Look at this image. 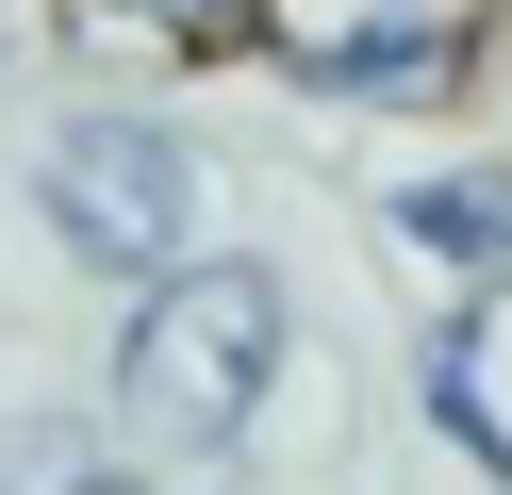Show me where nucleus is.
<instances>
[{"mask_svg": "<svg viewBox=\"0 0 512 495\" xmlns=\"http://www.w3.org/2000/svg\"><path fill=\"white\" fill-rule=\"evenodd\" d=\"M413 413L463 446V479L512 495V413H496V297H446L430 330H413Z\"/></svg>", "mask_w": 512, "mask_h": 495, "instance_id": "obj_5", "label": "nucleus"}, {"mask_svg": "<svg viewBox=\"0 0 512 495\" xmlns=\"http://www.w3.org/2000/svg\"><path fill=\"white\" fill-rule=\"evenodd\" d=\"M83 462H100V429H83V413H0V495H67Z\"/></svg>", "mask_w": 512, "mask_h": 495, "instance_id": "obj_7", "label": "nucleus"}, {"mask_svg": "<svg viewBox=\"0 0 512 495\" xmlns=\"http://www.w3.org/2000/svg\"><path fill=\"white\" fill-rule=\"evenodd\" d=\"M67 33L133 66H232V50H265V0H67Z\"/></svg>", "mask_w": 512, "mask_h": 495, "instance_id": "obj_6", "label": "nucleus"}, {"mask_svg": "<svg viewBox=\"0 0 512 495\" xmlns=\"http://www.w3.org/2000/svg\"><path fill=\"white\" fill-rule=\"evenodd\" d=\"M380 248L446 297H512V165H413L380 198Z\"/></svg>", "mask_w": 512, "mask_h": 495, "instance_id": "obj_4", "label": "nucleus"}, {"mask_svg": "<svg viewBox=\"0 0 512 495\" xmlns=\"http://www.w3.org/2000/svg\"><path fill=\"white\" fill-rule=\"evenodd\" d=\"M281 380H298V297H281V264H248V248L166 264V281L116 314V363H100L116 429L166 446V462H232Z\"/></svg>", "mask_w": 512, "mask_h": 495, "instance_id": "obj_1", "label": "nucleus"}, {"mask_svg": "<svg viewBox=\"0 0 512 495\" xmlns=\"http://www.w3.org/2000/svg\"><path fill=\"white\" fill-rule=\"evenodd\" d=\"M199 215H215V149H199L182 116H149V99L50 116V149H34V231L83 264V281L149 297L166 264H199Z\"/></svg>", "mask_w": 512, "mask_h": 495, "instance_id": "obj_2", "label": "nucleus"}, {"mask_svg": "<svg viewBox=\"0 0 512 495\" xmlns=\"http://www.w3.org/2000/svg\"><path fill=\"white\" fill-rule=\"evenodd\" d=\"M67 495H166V479H149V462H83Z\"/></svg>", "mask_w": 512, "mask_h": 495, "instance_id": "obj_8", "label": "nucleus"}, {"mask_svg": "<svg viewBox=\"0 0 512 495\" xmlns=\"http://www.w3.org/2000/svg\"><path fill=\"white\" fill-rule=\"evenodd\" d=\"M496 0H265V66L347 116H463Z\"/></svg>", "mask_w": 512, "mask_h": 495, "instance_id": "obj_3", "label": "nucleus"}]
</instances>
